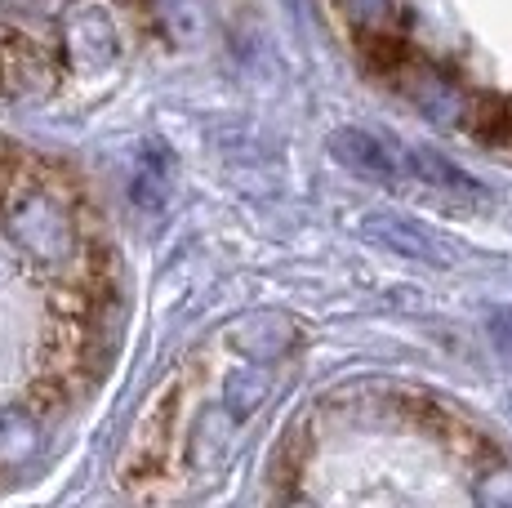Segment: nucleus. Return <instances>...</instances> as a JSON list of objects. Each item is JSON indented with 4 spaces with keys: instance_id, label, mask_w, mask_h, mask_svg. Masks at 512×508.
I'll return each mask as SVG.
<instances>
[{
    "instance_id": "obj_2",
    "label": "nucleus",
    "mask_w": 512,
    "mask_h": 508,
    "mask_svg": "<svg viewBox=\"0 0 512 508\" xmlns=\"http://www.w3.org/2000/svg\"><path fill=\"white\" fill-rule=\"evenodd\" d=\"M58 85V63L36 41L14 36L0 45V94L14 103H36Z\"/></svg>"
},
{
    "instance_id": "obj_11",
    "label": "nucleus",
    "mask_w": 512,
    "mask_h": 508,
    "mask_svg": "<svg viewBox=\"0 0 512 508\" xmlns=\"http://www.w3.org/2000/svg\"><path fill=\"white\" fill-rule=\"evenodd\" d=\"M388 5H392V0H343V9H348L361 27L383 23V18H388Z\"/></svg>"
},
{
    "instance_id": "obj_10",
    "label": "nucleus",
    "mask_w": 512,
    "mask_h": 508,
    "mask_svg": "<svg viewBox=\"0 0 512 508\" xmlns=\"http://www.w3.org/2000/svg\"><path fill=\"white\" fill-rule=\"evenodd\" d=\"M156 9H161L170 36H179V41H196V36H201V27H205L201 0H156Z\"/></svg>"
},
{
    "instance_id": "obj_8",
    "label": "nucleus",
    "mask_w": 512,
    "mask_h": 508,
    "mask_svg": "<svg viewBox=\"0 0 512 508\" xmlns=\"http://www.w3.org/2000/svg\"><path fill=\"white\" fill-rule=\"evenodd\" d=\"M36 451V419L27 406H0V468L27 464Z\"/></svg>"
},
{
    "instance_id": "obj_7",
    "label": "nucleus",
    "mask_w": 512,
    "mask_h": 508,
    "mask_svg": "<svg viewBox=\"0 0 512 508\" xmlns=\"http://www.w3.org/2000/svg\"><path fill=\"white\" fill-rule=\"evenodd\" d=\"M410 170L419 174V183H428V188L437 192H450V197H464V201H481L486 192H481V183L472 179L468 170H459L455 161H446V156L437 152H410Z\"/></svg>"
},
{
    "instance_id": "obj_6",
    "label": "nucleus",
    "mask_w": 512,
    "mask_h": 508,
    "mask_svg": "<svg viewBox=\"0 0 512 508\" xmlns=\"http://www.w3.org/2000/svg\"><path fill=\"white\" fill-rule=\"evenodd\" d=\"M232 344L250 361H263V366H268V361H277L285 348L294 344V330L285 317H277V312H254V317H245L232 326Z\"/></svg>"
},
{
    "instance_id": "obj_5",
    "label": "nucleus",
    "mask_w": 512,
    "mask_h": 508,
    "mask_svg": "<svg viewBox=\"0 0 512 508\" xmlns=\"http://www.w3.org/2000/svg\"><path fill=\"white\" fill-rule=\"evenodd\" d=\"M330 156L339 165H348L352 174H361V179H379V183L397 179V156L388 152V143L374 139V134H366V130H334L330 134Z\"/></svg>"
},
{
    "instance_id": "obj_3",
    "label": "nucleus",
    "mask_w": 512,
    "mask_h": 508,
    "mask_svg": "<svg viewBox=\"0 0 512 508\" xmlns=\"http://www.w3.org/2000/svg\"><path fill=\"white\" fill-rule=\"evenodd\" d=\"M366 237L379 241L383 250L401 254V259H415V263H455V246L446 237H437L432 228H423L415 219H401V214H370L366 223Z\"/></svg>"
},
{
    "instance_id": "obj_1",
    "label": "nucleus",
    "mask_w": 512,
    "mask_h": 508,
    "mask_svg": "<svg viewBox=\"0 0 512 508\" xmlns=\"http://www.w3.org/2000/svg\"><path fill=\"white\" fill-rule=\"evenodd\" d=\"M0 228L41 268H67L76 254V223L49 183L18 179L0 188Z\"/></svg>"
},
{
    "instance_id": "obj_12",
    "label": "nucleus",
    "mask_w": 512,
    "mask_h": 508,
    "mask_svg": "<svg viewBox=\"0 0 512 508\" xmlns=\"http://www.w3.org/2000/svg\"><path fill=\"white\" fill-rule=\"evenodd\" d=\"M58 0H0V14H54Z\"/></svg>"
},
{
    "instance_id": "obj_4",
    "label": "nucleus",
    "mask_w": 512,
    "mask_h": 508,
    "mask_svg": "<svg viewBox=\"0 0 512 508\" xmlns=\"http://www.w3.org/2000/svg\"><path fill=\"white\" fill-rule=\"evenodd\" d=\"M63 58L72 72H98L116 58V32L107 14L98 9H76L63 23Z\"/></svg>"
},
{
    "instance_id": "obj_9",
    "label": "nucleus",
    "mask_w": 512,
    "mask_h": 508,
    "mask_svg": "<svg viewBox=\"0 0 512 508\" xmlns=\"http://www.w3.org/2000/svg\"><path fill=\"white\" fill-rule=\"evenodd\" d=\"M254 366H263V361H254ZM254 366H241L236 375L223 384V406L232 410L236 419H250L254 410L263 406V397H268L272 388V375L268 370H254Z\"/></svg>"
}]
</instances>
